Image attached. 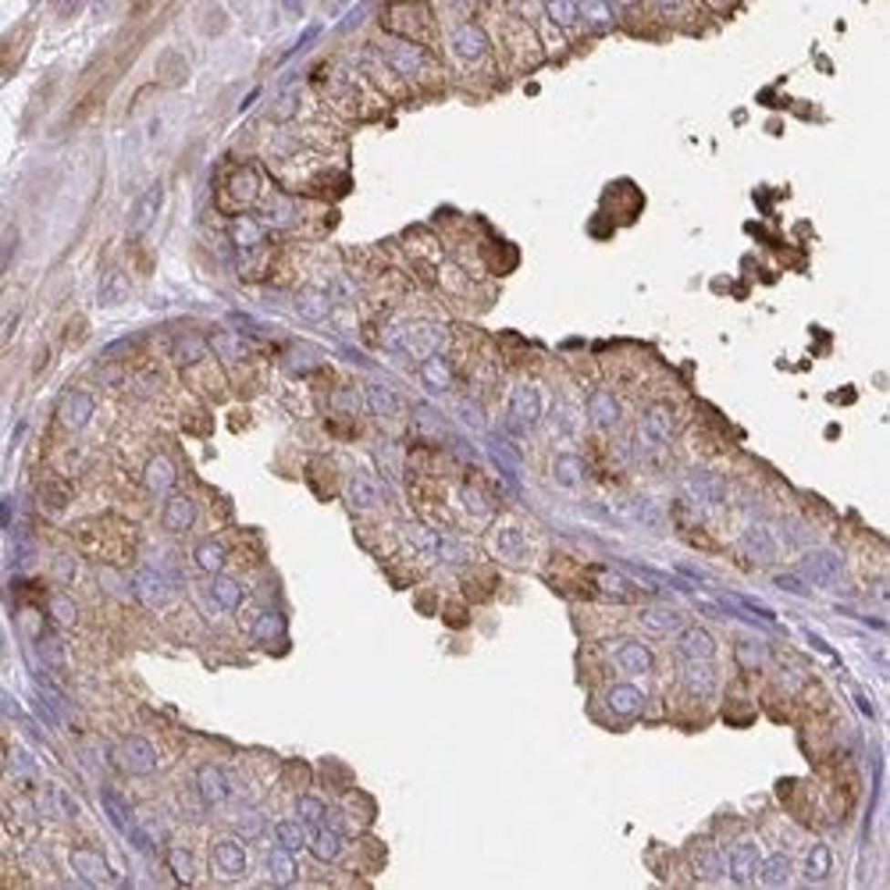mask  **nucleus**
<instances>
[{
    "label": "nucleus",
    "instance_id": "2eb2a0df",
    "mask_svg": "<svg viewBox=\"0 0 890 890\" xmlns=\"http://www.w3.org/2000/svg\"><path fill=\"white\" fill-rule=\"evenodd\" d=\"M72 869L78 880H86V884H97V887H108L114 880L111 865H108V858L100 852H93V848H75L72 852Z\"/></svg>",
    "mask_w": 890,
    "mask_h": 890
},
{
    "label": "nucleus",
    "instance_id": "69168bd1",
    "mask_svg": "<svg viewBox=\"0 0 890 890\" xmlns=\"http://www.w3.org/2000/svg\"><path fill=\"white\" fill-rule=\"evenodd\" d=\"M777 585H780V588H787V592H805V585H802V581H794V577H787V574H783V577H777Z\"/></svg>",
    "mask_w": 890,
    "mask_h": 890
},
{
    "label": "nucleus",
    "instance_id": "13d9d810",
    "mask_svg": "<svg viewBox=\"0 0 890 890\" xmlns=\"http://www.w3.org/2000/svg\"><path fill=\"white\" fill-rule=\"evenodd\" d=\"M738 663H741L744 669H759L762 663H766V648L755 645V641H741V645H738Z\"/></svg>",
    "mask_w": 890,
    "mask_h": 890
},
{
    "label": "nucleus",
    "instance_id": "20e7f679",
    "mask_svg": "<svg viewBox=\"0 0 890 890\" xmlns=\"http://www.w3.org/2000/svg\"><path fill=\"white\" fill-rule=\"evenodd\" d=\"M211 869H214L218 880H239V876H246L250 854L243 848V841H235V837L214 841V848H211Z\"/></svg>",
    "mask_w": 890,
    "mask_h": 890
},
{
    "label": "nucleus",
    "instance_id": "f03ea898",
    "mask_svg": "<svg viewBox=\"0 0 890 890\" xmlns=\"http://www.w3.org/2000/svg\"><path fill=\"white\" fill-rule=\"evenodd\" d=\"M385 65L396 72V78H420V75L431 68V57L420 43H409V39H392L385 47Z\"/></svg>",
    "mask_w": 890,
    "mask_h": 890
},
{
    "label": "nucleus",
    "instance_id": "f3484780",
    "mask_svg": "<svg viewBox=\"0 0 890 890\" xmlns=\"http://www.w3.org/2000/svg\"><path fill=\"white\" fill-rule=\"evenodd\" d=\"M175 481H179V467L171 456H150V463L143 467V488L150 495H171L175 492Z\"/></svg>",
    "mask_w": 890,
    "mask_h": 890
},
{
    "label": "nucleus",
    "instance_id": "39448f33",
    "mask_svg": "<svg viewBox=\"0 0 890 890\" xmlns=\"http://www.w3.org/2000/svg\"><path fill=\"white\" fill-rule=\"evenodd\" d=\"M118 762L132 777H150L157 770V748L143 734H132V738H125V741L118 744Z\"/></svg>",
    "mask_w": 890,
    "mask_h": 890
},
{
    "label": "nucleus",
    "instance_id": "393cba45",
    "mask_svg": "<svg viewBox=\"0 0 890 890\" xmlns=\"http://www.w3.org/2000/svg\"><path fill=\"white\" fill-rule=\"evenodd\" d=\"M160 200H164V186L160 182H153V186L136 200V207H132V214H129V235H143L150 224H153V218H157V211H160Z\"/></svg>",
    "mask_w": 890,
    "mask_h": 890
},
{
    "label": "nucleus",
    "instance_id": "c756f323",
    "mask_svg": "<svg viewBox=\"0 0 890 890\" xmlns=\"http://www.w3.org/2000/svg\"><path fill=\"white\" fill-rule=\"evenodd\" d=\"M192 563L203 570V574H222L224 563H228V545L222 538H203L192 545Z\"/></svg>",
    "mask_w": 890,
    "mask_h": 890
},
{
    "label": "nucleus",
    "instance_id": "de8ad7c7",
    "mask_svg": "<svg viewBox=\"0 0 890 890\" xmlns=\"http://www.w3.org/2000/svg\"><path fill=\"white\" fill-rule=\"evenodd\" d=\"M545 18H549L556 29H574V26L581 22V7L570 4V0H553V4H545Z\"/></svg>",
    "mask_w": 890,
    "mask_h": 890
},
{
    "label": "nucleus",
    "instance_id": "a878e982",
    "mask_svg": "<svg viewBox=\"0 0 890 890\" xmlns=\"http://www.w3.org/2000/svg\"><path fill=\"white\" fill-rule=\"evenodd\" d=\"M306 848H310V854H314L317 862L332 865V862L342 858V830H335V826H328V823L314 826V837L306 841Z\"/></svg>",
    "mask_w": 890,
    "mask_h": 890
},
{
    "label": "nucleus",
    "instance_id": "09e8293b",
    "mask_svg": "<svg viewBox=\"0 0 890 890\" xmlns=\"http://www.w3.org/2000/svg\"><path fill=\"white\" fill-rule=\"evenodd\" d=\"M50 620H54L57 627L72 631L75 624H78V605H75V598H68V595H54V598H50Z\"/></svg>",
    "mask_w": 890,
    "mask_h": 890
},
{
    "label": "nucleus",
    "instance_id": "f704fd0d",
    "mask_svg": "<svg viewBox=\"0 0 890 890\" xmlns=\"http://www.w3.org/2000/svg\"><path fill=\"white\" fill-rule=\"evenodd\" d=\"M293 306H296V314L303 321H325L332 314V299H328V293H321V289H303V293H296Z\"/></svg>",
    "mask_w": 890,
    "mask_h": 890
},
{
    "label": "nucleus",
    "instance_id": "8fccbe9b",
    "mask_svg": "<svg viewBox=\"0 0 890 890\" xmlns=\"http://www.w3.org/2000/svg\"><path fill=\"white\" fill-rule=\"evenodd\" d=\"M160 78L164 82H171V86H179V82H186V75H189V65H186V57L182 54H175V50H168L164 57H160Z\"/></svg>",
    "mask_w": 890,
    "mask_h": 890
},
{
    "label": "nucleus",
    "instance_id": "412c9836",
    "mask_svg": "<svg viewBox=\"0 0 890 890\" xmlns=\"http://www.w3.org/2000/svg\"><path fill=\"white\" fill-rule=\"evenodd\" d=\"M620 417H624V407H620V399L609 388H595L592 396H588V420H592L595 428L613 431L620 424Z\"/></svg>",
    "mask_w": 890,
    "mask_h": 890
},
{
    "label": "nucleus",
    "instance_id": "ea45409f",
    "mask_svg": "<svg viewBox=\"0 0 890 890\" xmlns=\"http://www.w3.org/2000/svg\"><path fill=\"white\" fill-rule=\"evenodd\" d=\"M802 873H805V880H812V884L826 880V876L833 873V852H830L826 844H812L809 854H805V862H802Z\"/></svg>",
    "mask_w": 890,
    "mask_h": 890
},
{
    "label": "nucleus",
    "instance_id": "7c9ffc66",
    "mask_svg": "<svg viewBox=\"0 0 890 890\" xmlns=\"http://www.w3.org/2000/svg\"><path fill=\"white\" fill-rule=\"evenodd\" d=\"M688 495L705 502V506H716V502H723L727 488H723V481L716 474H709V471H691L688 474Z\"/></svg>",
    "mask_w": 890,
    "mask_h": 890
},
{
    "label": "nucleus",
    "instance_id": "0eeeda50",
    "mask_svg": "<svg viewBox=\"0 0 890 890\" xmlns=\"http://www.w3.org/2000/svg\"><path fill=\"white\" fill-rule=\"evenodd\" d=\"M93 413H97V399H93L89 392L72 388V392H65V396H61L57 420H61V428H65V431H82V428L93 420Z\"/></svg>",
    "mask_w": 890,
    "mask_h": 890
},
{
    "label": "nucleus",
    "instance_id": "5fc2aeb1",
    "mask_svg": "<svg viewBox=\"0 0 890 890\" xmlns=\"http://www.w3.org/2000/svg\"><path fill=\"white\" fill-rule=\"evenodd\" d=\"M100 588H104L108 595H114V598H129V595H136L132 581H125L118 570H100Z\"/></svg>",
    "mask_w": 890,
    "mask_h": 890
},
{
    "label": "nucleus",
    "instance_id": "473e14b6",
    "mask_svg": "<svg viewBox=\"0 0 890 890\" xmlns=\"http://www.w3.org/2000/svg\"><path fill=\"white\" fill-rule=\"evenodd\" d=\"M211 598L218 602V609H224V613H239L243 602H246V592H243V585H239L235 577L214 574V581H211Z\"/></svg>",
    "mask_w": 890,
    "mask_h": 890
},
{
    "label": "nucleus",
    "instance_id": "4468645a",
    "mask_svg": "<svg viewBox=\"0 0 890 890\" xmlns=\"http://www.w3.org/2000/svg\"><path fill=\"white\" fill-rule=\"evenodd\" d=\"M680 688H684L688 695H695V699H709V695H716V688H719V673H716L712 663L688 659L684 669H680Z\"/></svg>",
    "mask_w": 890,
    "mask_h": 890
},
{
    "label": "nucleus",
    "instance_id": "aec40b11",
    "mask_svg": "<svg viewBox=\"0 0 890 890\" xmlns=\"http://www.w3.org/2000/svg\"><path fill=\"white\" fill-rule=\"evenodd\" d=\"M613 663L624 669L627 677H645V673H652V667H656V656L641 641H620L616 652H613Z\"/></svg>",
    "mask_w": 890,
    "mask_h": 890
},
{
    "label": "nucleus",
    "instance_id": "6e6d98bb",
    "mask_svg": "<svg viewBox=\"0 0 890 890\" xmlns=\"http://www.w3.org/2000/svg\"><path fill=\"white\" fill-rule=\"evenodd\" d=\"M460 502H463V506H467L474 517H488V513H492V502L484 499L474 484H463V488H460Z\"/></svg>",
    "mask_w": 890,
    "mask_h": 890
},
{
    "label": "nucleus",
    "instance_id": "f257e3e1",
    "mask_svg": "<svg viewBox=\"0 0 890 890\" xmlns=\"http://www.w3.org/2000/svg\"><path fill=\"white\" fill-rule=\"evenodd\" d=\"M449 50H452V57H456L460 65L474 68V65L488 61L492 43H488V33H484L478 22H460V26H452V33H449Z\"/></svg>",
    "mask_w": 890,
    "mask_h": 890
},
{
    "label": "nucleus",
    "instance_id": "58836bf2",
    "mask_svg": "<svg viewBox=\"0 0 890 890\" xmlns=\"http://www.w3.org/2000/svg\"><path fill=\"white\" fill-rule=\"evenodd\" d=\"M492 545H495V553H499V556L510 559V563L523 559V553H527V542H523L520 527H513V523L499 527V531H495V538H492Z\"/></svg>",
    "mask_w": 890,
    "mask_h": 890
},
{
    "label": "nucleus",
    "instance_id": "b1692460",
    "mask_svg": "<svg viewBox=\"0 0 890 890\" xmlns=\"http://www.w3.org/2000/svg\"><path fill=\"white\" fill-rule=\"evenodd\" d=\"M802 574L812 577L816 585H833L841 577V556L833 549H812L802 559Z\"/></svg>",
    "mask_w": 890,
    "mask_h": 890
},
{
    "label": "nucleus",
    "instance_id": "a18cd8bd",
    "mask_svg": "<svg viewBox=\"0 0 890 890\" xmlns=\"http://www.w3.org/2000/svg\"><path fill=\"white\" fill-rule=\"evenodd\" d=\"M36 656L50 669H61L65 663H68L65 645H61V637H57V634H39V637H36Z\"/></svg>",
    "mask_w": 890,
    "mask_h": 890
},
{
    "label": "nucleus",
    "instance_id": "72a5a7b5",
    "mask_svg": "<svg viewBox=\"0 0 890 890\" xmlns=\"http://www.w3.org/2000/svg\"><path fill=\"white\" fill-rule=\"evenodd\" d=\"M364 403H367V409L378 413V417H396V413L403 409V399H399L388 385H381V381H367V385H364Z\"/></svg>",
    "mask_w": 890,
    "mask_h": 890
},
{
    "label": "nucleus",
    "instance_id": "603ef678",
    "mask_svg": "<svg viewBox=\"0 0 890 890\" xmlns=\"http://www.w3.org/2000/svg\"><path fill=\"white\" fill-rule=\"evenodd\" d=\"M125 296H129V282H125V274H108L104 278V289H100V303L104 306H114V303H125Z\"/></svg>",
    "mask_w": 890,
    "mask_h": 890
},
{
    "label": "nucleus",
    "instance_id": "4d7b16f0",
    "mask_svg": "<svg viewBox=\"0 0 890 890\" xmlns=\"http://www.w3.org/2000/svg\"><path fill=\"white\" fill-rule=\"evenodd\" d=\"M595 585L602 588V592H609V595H616V598H624L627 595V581L620 577V574H613V570H595Z\"/></svg>",
    "mask_w": 890,
    "mask_h": 890
},
{
    "label": "nucleus",
    "instance_id": "e433bc0d",
    "mask_svg": "<svg viewBox=\"0 0 890 890\" xmlns=\"http://www.w3.org/2000/svg\"><path fill=\"white\" fill-rule=\"evenodd\" d=\"M306 823L303 819H278L274 823V844L278 848H289V852H303L306 848Z\"/></svg>",
    "mask_w": 890,
    "mask_h": 890
},
{
    "label": "nucleus",
    "instance_id": "a19ab883",
    "mask_svg": "<svg viewBox=\"0 0 890 890\" xmlns=\"http://www.w3.org/2000/svg\"><path fill=\"white\" fill-rule=\"evenodd\" d=\"M211 349L222 357V364H243L246 360V342L239 338V335H232V332H214L211 335Z\"/></svg>",
    "mask_w": 890,
    "mask_h": 890
},
{
    "label": "nucleus",
    "instance_id": "a211bd4d",
    "mask_svg": "<svg viewBox=\"0 0 890 890\" xmlns=\"http://www.w3.org/2000/svg\"><path fill=\"white\" fill-rule=\"evenodd\" d=\"M691 876L699 884H716L727 876V854L719 852L716 844H699L691 852Z\"/></svg>",
    "mask_w": 890,
    "mask_h": 890
},
{
    "label": "nucleus",
    "instance_id": "49530a36",
    "mask_svg": "<svg viewBox=\"0 0 890 890\" xmlns=\"http://www.w3.org/2000/svg\"><path fill=\"white\" fill-rule=\"evenodd\" d=\"M403 534H407V542L413 545V549H417V553H431V556H439V545H442V538H439V534H435V531H431L428 523H409Z\"/></svg>",
    "mask_w": 890,
    "mask_h": 890
},
{
    "label": "nucleus",
    "instance_id": "9d476101",
    "mask_svg": "<svg viewBox=\"0 0 890 890\" xmlns=\"http://www.w3.org/2000/svg\"><path fill=\"white\" fill-rule=\"evenodd\" d=\"M673 431H677V420H673V409H669L667 403H652V407H645V413H641V442L663 445L673 439Z\"/></svg>",
    "mask_w": 890,
    "mask_h": 890
},
{
    "label": "nucleus",
    "instance_id": "864d4df0",
    "mask_svg": "<svg viewBox=\"0 0 890 890\" xmlns=\"http://www.w3.org/2000/svg\"><path fill=\"white\" fill-rule=\"evenodd\" d=\"M278 634H285V620L278 613H260L257 620H254V637L257 641H271Z\"/></svg>",
    "mask_w": 890,
    "mask_h": 890
},
{
    "label": "nucleus",
    "instance_id": "2f4dec72",
    "mask_svg": "<svg viewBox=\"0 0 890 890\" xmlns=\"http://www.w3.org/2000/svg\"><path fill=\"white\" fill-rule=\"evenodd\" d=\"M420 381H424V388H431V392H449L452 381H456V371H452V364L439 353V357L420 360Z\"/></svg>",
    "mask_w": 890,
    "mask_h": 890
},
{
    "label": "nucleus",
    "instance_id": "cd10ccee",
    "mask_svg": "<svg viewBox=\"0 0 890 890\" xmlns=\"http://www.w3.org/2000/svg\"><path fill=\"white\" fill-rule=\"evenodd\" d=\"M637 624L652 634H673L684 627V616L677 609H667V605H645L637 613Z\"/></svg>",
    "mask_w": 890,
    "mask_h": 890
},
{
    "label": "nucleus",
    "instance_id": "0e129e2a",
    "mask_svg": "<svg viewBox=\"0 0 890 890\" xmlns=\"http://www.w3.org/2000/svg\"><path fill=\"white\" fill-rule=\"evenodd\" d=\"M783 531H787V534H791L794 542H805V538H809V531H805V527H802L798 520H783Z\"/></svg>",
    "mask_w": 890,
    "mask_h": 890
},
{
    "label": "nucleus",
    "instance_id": "4be33fe9",
    "mask_svg": "<svg viewBox=\"0 0 890 890\" xmlns=\"http://www.w3.org/2000/svg\"><path fill=\"white\" fill-rule=\"evenodd\" d=\"M346 499H349V506H353V510L371 513V510H378V506H381V484L374 481L367 471H357V474L349 478Z\"/></svg>",
    "mask_w": 890,
    "mask_h": 890
},
{
    "label": "nucleus",
    "instance_id": "9b49d317",
    "mask_svg": "<svg viewBox=\"0 0 890 890\" xmlns=\"http://www.w3.org/2000/svg\"><path fill=\"white\" fill-rule=\"evenodd\" d=\"M196 794L203 805L222 809L232 798V780L224 777V770H218V766H200L196 770Z\"/></svg>",
    "mask_w": 890,
    "mask_h": 890
},
{
    "label": "nucleus",
    "instance_id": "c85d7f7f",
    "mask_svg": "<svg viewBox=\"0 0 890 890\" xmlns=\"http://www.w3.org/2000/svg\"><path fill=\"white\" fill-rule=\"evenodd\" d=\"M791 873H794L791 858H787L783 852H773V854H766V858H759V873H755V880H759L762 887H783V884H791Z\"/></svg>",
    "mask_w": 890,
    "mask_h": 890
},
{
    "label": "nucleus",
    "instance_id": "4c0bfd02",
    "mask_svg": "<svg viewBox=\"0 0 890 890\" xmlns=\"http://www.w3.org/2000/svg\"><path fill=\"white\" fill-rule=\"evenodd\" d=\"M264 224L257 222V218H250V214H239L235 222H232V243L239 246V250H257L260 243H264Z\"/></svg>",
    "mask_w": 890,
    "mask_h": 890
},
{
    "label": "nucleus",
    "instance_id": "6ab92c4d",
    "mask_svg": "<svg viewBox=\"0 0 890 890\" xmlns=\"http://www.w3.org/2000/svg\"><path fill=\"white\" fill-rule=\"evenodd\" d=\"M605 705H609V712H616L624 719H637L645 712V691L631 680H620L605 691Z\"/></svg>",
    "mask_w": 890,
    "mask_h": 890
},
{
    "label": "nucleus",
    "instance_id": "6e6552de",
    "mask_svg": "<svg viewBox=\"0 0 890 890\" xmlns=\"http://www.w3.org/2000/svg\"><path fill=\"white\" fill-rule=\"evenodd\" d=\"M132 588H136V598H140L143 605H150V609H164V605L175 598L171 585H168V577H164L160 570H153V566H143V570L132 577Z\"/></svg>",
    "mask_w": 890,
    "mask_h": 890
},
{
    "label": "nucleus",
    "instance_id": "5701e85b",
    "mask_svg": "<svg viewBox=\"0 0 890 890\" xmlns=\"http://www.w3.org/2000/svg\"><path fill=\"white\" fill-rule=\"evenodd\" d=\"M677 652H680L684 659H702V663H712V659H716V637L705 631V627H680Z\"/></svg>",
    "mask_w": 890,
    "mask_h": 890
},
{
    "label": "nucleus",
    "instance_id": "ddd939ff",
    "mask_svg": "<svg viewBox=\"0 0 890 890\" xmlns=\"http://www.w3.org/2000/svg\"><path fill=\"white\" fill-rule=\"evenodd\" d=\"M196 517H200V510H196V502L189 495H168L164 499L160 523H164L168 534H189L196 527Z\"/></svg>",
    "mask_w": 890,
    "mask_h": 890
},
{
    "label": "nucleus",
    "instance_id": "680f3d73",
    "mask_svg": "<svg viewBox=\"0 0 890 890\" xmlns=\"http://www.w3.org/2000/svg\"><path fill=\"white\" fill-rule=\"evenodd\" d=\"M11 770H15V773H33L36 762H33V755H26L22 748H15V751H11Z\"/></svg>",
    "mask_w": 890,
    "mask_h": 890
},
{
    "label": "nucleus",
    "instance_id": "052dcab7",
    "mask_svg": "<svg viewBox=\"0 0 890 890\" xmlns=\"http://www.w3.org/2000/svg\"><path fill=\"white\" fill-rule=\"evenodd\" d=\"M235 830H239L246 841H254V837L264 833V816H260V812H243V816L235 819Z\"/></svg>",
    "mask_w": 890,
    "mask_h": 890
},
{
    "label": "nucleus",
    "instance_id": "c9c22d12",
    "mask_svg": "<svg viewBox=\"0 0 890 890\" xmlns=\"http://www.w3.org/2000/svg\"><path fill=\"white\" fill-rule=\"evenodd\" d=\"M553 478L563 488H581L585 484V460L577 452H559L553 460Z\"/></svg>",
    "mask_w": 890,
    "mask_h": 890
},
{
    "label": "nucleus",
    "instance_id": "c03bdc74",
    "mask_svg": "<svg viewBox=\"0 0 890 890\" xmlns=\"http://www.w3.org/2000/svg\"><path fill=\"white\" fill-rule=\"evenodd\" d=\"M168 869H171V876H175L182 887L196 884V858H192L189 848H171V852H168Z\"/></svg>",
    "mask_w": 890,
    "mask_h": 890
},
{
    "label": "nucleus",
    "instance_id": "423d86ee",
    "mask_svg": "<svg viewBox=\"0 0 890 890\" xmlns=\"http://www.w3.org/2000/svg\"><path fill=\"white\" fill-rule=\"evenodd\" d=\"M260 200V171L257 168H239L228 175L224 186V211H246Z\"/></svg>",
    "mask_w": 890,
    "mask_h": 890
},
{
    "label": "nucleus",
    "instance_id": "bf43d9fd",
    "mask_svg": "<svg viewBox=\"0 0 890 890\" xmlns=\"http://www.w3.org/2000/svg\"><path fill=\"white\" fill-rule=\"evenodd\" d=\"M50 574H54V581H61V585H72L75 574H78V563H75L72 556H54Z\"/></svg>",
    "mask_w": 890,
    "mask_h": 890
},
{
    "label": "nucleus",
    "instance_id": "7ed1b4c3",
    "mask_svg": "<svg viewBox=\"0 0 890 890\" xmlns=\"http://www.w3.org/2000/svg\"><path fill=\"white\" fill-rule=\"evenodd\" d=\"M542 417H545V396H542V388L531 385V381L513 385V392H510V420L520 424V428H534V424H542Z\"/></svg>",
    "mask_w": 890,
    "mask_h": 890
},
{
    "label": "nucleus",
    "instance_id": "79ce46f5",
    "mask_svg": "<svg viewBox=\"0 0 890 890\" xmlns=\"http://www.w3.org/2000/svg\"><path fill=\"white\" fill-rule=\"evenodd\" d=\"M171 357H175V364H179V367H196V364L207 357V342H203L200 335H182V338L175 342Z\"/></svg>",
    "mask_w": 890,
    "mask_h": 890
},
{
    "label": "nucleus",
    "instance_id": "1a4fd4ad",
    "mask_svg": "<svg viewBox=\"0 0 890 890\" xmlns=\"http://www.w3.org/2000/svg\"><path fill=\"white\" fill-rule=\"evenodd\" d=\"M759 844L755 841H738L730 854H727V876L738 884V887H748L755 884V873H759Z\"/></svg>",
    "mask_w": 890,
    "mask_h": 890
},
{
    "label": "nucleus",
    "instance_id": "3c124183",
    "mask_svg": "<svg viewBox=\"0 0 890 890\" xmlns=\"http://www.w3.org/2000/svg\"><path fill=\"white\" fill-rule=\"evenodd\" d=\"M39 499H43V506L50 510V513H57V510H65L68 506V484H61V481H47L43 488H39Z\"/></svg>",
    "mask_w": 890,
    "mask_h": 890
},
{
    "label": "nucleus",
    "instance_id": "bb28decb",
    "mask_svg": "<svg viewBox=\"0 0 890 890\" xmlns=\"http://www.w3.org/2000/svg\"><path fill=\"white\" fill-rule=\"evenodd\" d=\"M267 876H271V884H274V887H293V884L299 880L296 852H289V848H278V844H274V852L267 854Z\"/></svg>",
    "mask_w": 890,
    "mask_h": 890
},
{
    "label": "nucleus",
    "instance_id": "e2e57ef3",
    "mask_svg": "<svg viewBox=\"0 0 890 890\" xmlns=\"http://www.w3.org/2000/svg\"><path fill=\"white\" fill-rule=\"evenodd\" d=\"M460 417H463V420H471L474 428H484L481 409H478V403H471V399H467V403H460Z\"/></svg>",
    "mask_w": 890,
    "mask_h": 890
},
{
    "label": "nucleus",
    "instance_id": "dca6fc26",
    "mask_svg": "<svg viewBox=\"0 0 890 890\" xmlns=\"http://www.w3.org/2000/svg\"><path fill=\"white\" fill-rule=\"evenodd\" d=\"M741 545H744V553H748L751 559H759V563H773V559L780 556V538L770 523H751V527H744Z\"/></svg>",
    "mask_w": 890,
    "mask_h": 890
},
{
    "label": "nucleus",
    "instance_id": "f8f14e48",
    "mask_svg": "<svg viewBox=\"0 0 890 890\" xmlns=\"http://www.w3.org/2000/svg\"><path fill=\"white\" fill-rule=\"evenodd\" d=\"M449 342V332L439 328V325H413V328H403V346L409 353H417L420 360L428 357H439Z\"/></svg>",
    "mask_w": 890,
    "mask_h": 890
},
{
    "label": "nucleus",
    "instance_id": "37998d69",
    "mask_svg": "<svg viewBox=\"0 0 890 890\" xmlns=\"http://www.w3.org/2000/svg\"><path fill=\"white\" fill-rule=\"evenodd\" d=\"M296 816L314 830V826H321V823H328V802L321 798V794H299L296 802Z\"/></svg>",
    "mask_w": 890,
    "mask_h": 890
}]
</instances>
